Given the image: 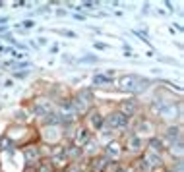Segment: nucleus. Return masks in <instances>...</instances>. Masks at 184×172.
Masks as SVG:
<instances>
[{"label":"nucleus","mask_w":184,"mask_h":172,"mask_svg":"<svg viewBox=\"0 0 184 172\" xmlns=\"http://www.w3.org/2000/svg\"><path fill=\"white\" fill-rule=\"evenodd\" d=\"M134 112H136V101H134V99H130V101H124V102H122V110H120V114H124V116H132Z\"/></svg>","instance_id":"1"},{"label":"nucleus","mask_w":184,"mask_h":172,"mask_svg":"<svg viewBox=\"0 0 184 172\" xmlns=\"http://www.w3.org/2000/svg\"><path fill=\"white\" fill-rule=\"evenodd\" d=\"M27 76H29L27 72H21V74H19V72H18V74H16V77H19V79H25Z\"/></svg>","instance_id":"6"},{"label":"nucleus","mask_w":184,"mask_h":172,"mask_svg":"<svg viewBox=\"0 0 184 172\" xmlns=\"http://www.w3.org/2000/svg\"><path fill=\"white\" fill-rule=\"evenodd\" d=\"M58 33H62L64 37H68V39H76V37H78L76 33H74V31H70V29H62V31H58Z\"/></svg>","instance_id":"4"},{"label":"nucleus","mask_w":184,"mask_h":172,"mask_svg":"<svg viewBox=\"0 0 184 172\" xmlns=\"http://www.w3.org/2000/svg\"><path fill=\"white\" fill-rule=\"evenodd\" d=\"M111 124L116 126V128H124L126 126V116L120 114V112H114V114L111 116Z\"/></svg>","instance_id":"2"},{"label":"nucleus","mask_w":184,"mask_h":172,"mask_svg":"<svg viewBox=\"0 0 184 172\" xmlns=\"http://www.w3.org/2000/svg\"><path fill=\"white\" fill-rule=\"evenodd\" d=\"M8 21V18H0V23H6Z\"/></svg>","instance_id":"9"},{"label":"nucleus","mask_w":184,"mask_h":172,"mask_svg":"<svg viewBox=\"0 0 184 172\" xmlns=\"http://www.w3.org/2000/svg\"><path fill=\"white\" fill-rule=\"evenodd\" d=\"M51 52H52V54H56V52H58V45H52V48H51Z\"/></svg>","instance_id":"8"},{"label":"nucleus","mask_w":184,"mask_h":172,"mask_svg":"<svg viewBox=\"0 0 184 172\" xmlns=\"http://www.w3.org/2000/svg\"><path fill=\"white\" fill-rule=\"evenodd\" d=\"M95 48H101V51H107L108 45H105V43H95Z\"/></svg>","instance_id":"5"},{"label":"nucleus","mask_w":184,"mask_h":172,"mask_svg":"<svg viewBox=\"0 0 184 172\" xmlns=\"http://www.w3.org/2000/svg\"><path fill=\"white\" fill-rule=\"evenodd\" d=\"M39 172H52V166H51V164H47V166H43V168H41Z\"/></svg>","instance_id":"7"},{"label":"nucleus","mask_w":184,"mask_h":172,"mask_svg":"<svg viewBox=\"0 0 184 172\" xmlns=\"http://www.w3.org/2000/svg\"><path fill=\"white\" fill-rule=\"evenodd\" d=\"M93 85H113V77L103 76V74H95L93 76Z\"/></svg>","instance_id":"3"}]
</instances>
